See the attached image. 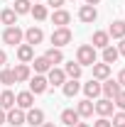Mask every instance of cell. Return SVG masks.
Listing matches in <instances>:
<instances>
[{
    "label": "cell",
    "mask_w": 125,
    "mask_h": 127,
    "mask_svg": "<svg viewBox=\"0 0 125 127\" xmlns=\"http://www.w3.org/2000/svg\"><path fill=\"white\" fill-rule=\"evenodd\" d=\"M96 49L91 47V44H81V47L76 49V64L83 68V66H93L96 64Z\"/></svg>",
    "instance_id": "obj_1"
},
{
    "label": "cell",
    "mask_w": 125,
    "mask_h": 127,
    "mask_svg": "<svg viewBox=\"0 0 125 127\" xmlns=\"http://www.w3.org/2000/svg\"><path fill=\"white\" fill-rule=\"evenodd\" d=\"M22 39H25V32L20 30L17 25L5 27V32H2V42H5V44H10V47H20V44H22Z\"/></svg>",
    "instance_id": "obj_2"
},
{
    "label": "cell",
    "mask_w": 125,
    "mask_h": 127,
    "mask_svg": "<svg viewBox=\"0 0 125 127\" xmlns=\"http://www.w3.org/2000/svg\"><path fill=\"white\" fill-rule=\"evenodd\" d=\"M71 37H74V34H71L69 27H57V30L52 32V44L57 49H62V47H66V44L71 42Z\"/></svg>",
    "instance_id": "obj_3"
},
{
    "label": "cell",
    "mask_w": 125,
    "mask_h": 127,
    "mask_svg": "<svg viewBox=\"0 0 125 127\" xmlns=\"http://www.w3.org/2000/svg\"><path fill=\"white\" fill-rule=\"evenodd\" d=\"M47 88H49V81L42 76V73H37L34 78H30V93L32 95H42V93H47Z\"/></svg>",
    "instance_id": "obj_4"
},
{
    "label": "cell",
    "mask_w": 125,
    "mask_h": 127,
    "mask_svg": "<svg viewBox=\"0 0 125 127\" xmlns=\"http://www.w3.org/2000/svg\"><path fill=\"white\" fill-rule=\"evenodd\" d=\"M25 125L42 127V125H44V110H39V108H30L27 115H25Z\"/></svg>",
    "instance_id": "obj_5"
},
{
    "label": "cell",
    "mask_w": 125,
    "mask_h": 127,
    "mask_svg": "<svg viewBox=\"0 0 125 127\" xmlns=\"http://www.w3.org/2000/svg\"><path fill=\"white\" fill-rule=\"evenodd\" d=\"M113 100L110 98H101V100H96L93 103V112H98L101 117H108V115H113Z\"/></svg>",
    "instance_id": "obj_6"
},
{
    "label": "cell",
    "mask_w": 125,
    "mask_h": 127,
    "mask_svg": "<svg viewBox=\"0 0 125 127\" xmlns=\"http://www.w3.org/2000/svg\"><path fill=\"white\" fill-rule=\"evenodd\" d=\"M15 105L20 108V110H30V108H34V95H32L30 91L17 93V95H15Z\"/></svg>",
    "instance_id": "obj_7"
},
{
    "label": "cell",
    "mask_w": 125,
    "mask_h": 127,
    "mask_svg": "<svg viewBox=\"0 0 125 127\" xmlns=\"http://www.w3.org/2000/svg\"><path fill=\"white\" fill-rule=\"evenodd\" d=\"M96 17H98V10H96L93 5H81L78 7V20L81 22L91 25V22H96Z\"/></svg>",
    "instance_id": "obj_8"
},
{
    "label": "cell",
    "mask_w": 125,
    "mask_h": 127,
    "mask_svg": "<svg viewBox=\"0 0 125 127\" xmlns=\"http://www.w3.org/2000/svg\"><path fill=\"white\" fill-rule=\"evenodd\" d=\"M120 91H123V88H120V83H118V81L106 78V83H101V93L106 95V98H110V100H113L115 95L120 93Z\"/></svg>",
    "instance_id": "obj_9"
},
{
    "label": "cell",
    "mask_w": 125,
    "mask_h": 127,
    "mask_svg": "<svg viewBox=\"0 0 125 127\" xmlns=\"http://www.w3.org/2000/svg\"><path fill=\"white\" fill-rule=\"evenodd\" d=\"M47 81H49V86H64V83H66V73H64L62 68L52 66L47 71Z\"/></svg>",
    "instance_id": "obj_10"
},
{
    "label": "cell",
    "mask_w": 125,
    "mask_h": 127,
    "mask_svg": "<svg viewBox=\"0 0 125 127\" xmlns=\"http://www.w3.org/2000/svg\"><path fill=\"white\" fill-rule=\"evenodd\" d=\"M5 122L12 125V127L25 125V112L20 110V108H10V110H7V117H5Z\"/></svg>",
    "instance_id": "obj_11"
},
{
    "label": "cell",
    "mask_w": 125,
    "mask_h": 127,
    "mask_svg": "<svg viewBox=\"0 0 125 127\" xmlns=\"http://www.w3.org/2000/svg\"><path fill=\"white\" fill-rule=\"evenodd\" d=\"M25 39H27L25 44H30V47H37V44L44 39V32L39 30V27H30V30L25 32Z\"/></svg>",
    "instance_id": "obj_12"
},
{
    "label": "cell",
    "mask_w": 125,
    "mask_h": 127,
    "mask_svg": "<svg viewBox=\"0 0 125 127\" xmlns=\"http://www.w3.org/2000/svg\"><path fill=\"white\" fill-rule=\"evenodd\" d=\"M12 73H15V83H25V81L32 78V71L27 64H17L15 68H12Z\"/></svg>",
    "instance_id": "obj_13"
},
{
    "label": "cell",
    "mask_w": 125,
    "mask_h": 127,
    "mask_svg": "<svg viewBox=\"0 0 125 127\" xmlns=\"http://www.w3.org/2000/svg\"><path fill=\"white\" fill-rule=\"evenodd\" d=\"M17 59H20V64H30L32 59H34V47L20 44V47H17Z\"/></svg>",
    "instance_id": "obj_14"
},
{
    "label": "cell",
    "mask_w": 125,
    "mask_h": 127,
    "mask_svg": "<svg viewBox=\"0 0 125 127\" xmlns=\"http://www.w3.org/2000/svg\"><path fill=\"white\" fill-rule=\"evenodd\" d=\"M91 68H93V78L96 81H106L110 76V64H98V61H96Z\"/></svg>",
    "instance_id": "obj_15"
},
{
    "label": "cell",
    "mask_w": 125,
    "mask_h": 127,
    "mask_svg": "<svg viewBox=\"0 0 125 127\" xmlns=\"http://www.w3.org/2000/svg\"><path fill=\"white\" fill-rule=\"evenodd\" d=\"M108 37H113V39H123V37H125V22H123V20H115V22H110V27H108Z\"/></svg>",
    "instance_id": "obj_16"
},
{
    "label": "cell",
    "mask_w": 125,
    "mask_h": 127,
    "mask_svg": "<svg viewBox=\"0 0 125 127\" xmlns=\"http://www.w3.org/2000/svg\"><path fill=\"white\" fill-rule=\"evenodd\" d=\"M52 22H54L57 27H66V25L71 22V15H69L66 10H62V7H59V10H54V15H52Z\"/></svg>",
    "instance_id": "obj_17"
},
{
    "label": "cell",
    "mask_w": 125,
    "mask_h": 127,
    "mask_svg": "<svg viewBox=\"0 0 125 127\" xmlns=\"http://www.w3.org/2000/svg\"><path fill=\"white\" fill-rule=\"evenodd\" d=\"M91 42H93L91 44L93 49H106L110 44V37H108V32H93V39Z\"/></svg>",
    "instance_id": "obj_18"
},
{
    "label": "cell",
    "mask_w": 125,
    "mask_h": 127,
    "mask_svg": "<svg viewBox=\"0 0 125 127\" xmlns=\"http://www.w3.org/2000/svg\"><path fill=\"white\" fill-rule=\"evenodd\" d=\"M83 93H86L88 100H91V98H98V95H101V83L96 78H91L88 83H83Z\"/></svg>",
    "instance_id": "obj_19"
},
{
    "label": "cell",
    "mask_w": 125,
    "mask_h": 127,
    "mask_svg": "<svg viewBox=\"0 0 125 127\" xmlns=\"http://www.w3.org/2000/svg\"><path fill=\"white\" fill-rule=\"evenodd\" d=\"M62 91H64V95H66V98H74V95L81 91V83H78L76 78H69V81L62 86Z\"/></svg>",
    "instance_id": "obj_20"
},
{
    "label": "cell",
    "mask_w": 125,
    "mask_h": 127,
    "mask_svg": "<svg viewBox=\"0 0 125 127\" xmlns=\"http://www.w3.org/2000/svg\"><path fill=\"white\" fill-rule=\"evenodd\" d=\"M78 120H81V117H78V112H76V110H71V108H69V110H62V122H64L66 127L78 125Z\"/></svg>",
    "instance_id": "obj_21"
},
{
    "label": "cell",
    "mask_w": 125,
    "mask_h": 127,
    "mask_svg": "<svg viewBox=\"0 0 125 127\" xmlns=\"http://www.w3.org/2000/svg\"><path fill=\"white\" fill-rule=\"evenodd\" d=\"M76 112H78V117H91V115H93V103H91L88 98H83L76 105Z\"/></svg>",
    "instance_id": "obj_22"
},
{
    "label": "cell",
    "mask_w": 125,
    "mask_h": 127,
    "mask_svg": "<svg viewBox=\"0 0 125 127\" xmlns=\"http://www.w3.org/2000/svg\"><path fill=\"white\" fill-rule=\"evenodd\" d=\"M44 59H47L52 66H57V64H62L64 61V54H62V49H57V47H52L47 49V54H44Z\"/></svg>",
    "instance_id": "obj_23"
},
{
    "label": "cell",
    "mask_w": 125,
    "mask_h": 127,
    "mask_svg": "<svg viewBox=\"0 0 125 127\" xmlns=\"http://www.w3.org/2000/svg\"><path fill=\"white\" fill-rule=\"evenodd\" d=\"M0 108H2V110L15 108V93H12V91H2V93H0Z\"/></svg>",
    "instance_id": "obj_24"
},
{
    "label": "cell",
    "mask_w": 125,
    "mask_h": 127,
    "mask_svg": "<svg viewBox=\"0 0 125 127\" xmlns=\"http://www.w3.org/2000/svg\"><path fill=\"white\" fill-rule=\"evenodd\" d=\"M0 22H2V25H7V27H12V25H17V12L12 10V7L2 10V12H0Z\"/></svg>",
    "instance_id": "obj_25"
},
{
    "label": "cell",
    "mask_w": 125,
    "mask_h": 127,
    "mask_svg": "<svg viewBox=\"0 0 125 127\" xmlns=\"http://www.w3.org/2000/svg\"><path fill=\"white\" fill-rule=\"evenodd\" d=\"M32 64H34V73H47L49 68H52V64H49L44 56H37V59H32Z\"/></svg>",
    "instance_id": "obj_26"
},
{
    "label": "cell",
    "mask_w": 125,
    "mask_h": 127,
    "mask_svg": "<svg viewBox=\"0 0 125 127\" xmlns=\"http://www.w3.org/2000/svg\"><path fill=\"white\" fill-rule=\"evenodd\" d=\"M118 56H120V54H118V49H115V47H110V44H108V47L103 49V64H115V61H118Z\"/></svg>",
    "instance_id": "obj_27"
},
{
    "label": "cell",
    "mask_w": 125,
    "mask_h": 127,
    "mask_svg": "<svg viewBox=\"0 0 125 127\" xmlns=\"http://www.w3.org/2000/svg\"><path fill=\"white\" fill-rule=\"evenodd\" d=\"M30 12H32V17H34L37 22H42V20H47V5H39V2H34Z\"/></svg>",
    "instance_id": "obj_28"
},
{
    "label": "cell",
    "mask_w": 125,
    "mask_h": 127,
    "mask_svg": "<svg viewBox=\"0 0 125 127\" xmlns=\"http://www.w3.org/2000/svg\"><path fill=\"white\" fill-rule=\"evenodd\" d=\"M12 10H15L17 15H27L32 10V0H15V7Z\"/></svg>",
    "instance_id": "obj_29"
},
{
    "label": "cell",
    "mask_w": 125,
    "mask_h": 127,
    "mask_svg": "<svg viewBox=\"0 0 125 127\" xmlns=\"http://www.w3.org/2000/svg\"><path fill=\"white\" fill-rule=\"evenodd\" d=\"M64 73H66L69 78H76L78 81V76H81V66L74 64V61H69V64H66V68H64Z\"/></svg>",
    "instance_id": "obj_30"
},
{
    "label": "cell",
    "mask_w": 125,
    "mask_h": 127,
    "mask_svg": "<svg viewBox=\"0 0 125 127\" xmlns=\"http://www.w3.org/2000/svg\"><path fill=\"white\" fill-rule=\"evenodd\" d=\"M0 83H2V86H12V83H15L12 68H2V71H0Z\"/></svg>",
    "instance_id": "obj_31"
},
{
    "label": "cell",
    "mask_w": 125,
    "mask_h": 127,
    "mask_svg": "<svg viewBox=\"0 0 125 127\" xmlns=\"http://www.w3.org/2000/svg\"><path fill=\"white\" fill-rule=\"evenodd\" d=\"M113 127H125V110H120V112H115L113 115V122H110Z\"/></svg>",
    "instance_id": "obj_32"
},
{
    "label": "cell",
    "mask_w": 125,
    "mask_h": 127,
    "mask_svg": "<svg viewBox=\"0 0 125 127\" xmlns=\"http://www.w3.org/2000/svg\"><path fill=\"white\" fill-rule=\"evenodd\" d=\"M113 105H115V108H120V110H125V91H120V93L113 98Z\"/></svg>",
    "instance_id": "obj_33"
},
{
    "label": "cell",
    "mask_w": 125,
    "mask_h": 127,
    "mask_svg": "<svg viewBox=\"0 0 125 127\" xmlns=\"http://www.w3.org/2000/svg\"><path fill=\"white\" fill-rule=\"evenodd\" d=\"M93 127H113V125H110L108 117H98V120L93 122Z\"/></svg>",
    "instance_id": "obj_34"
},
{
    "label": "cell",
    "mask_w": 125,
    "mask_h": 127,
    "mask_svg": "<svg viewBox=\"0 0 125 127\" xmlns=\"http://www.w3.org/2000/svg\"><path fill=\"white\" fill-rule=\"evenodd\" d=\"M115 81L120 83V88H125V68L120 71V73H118V78H115Z\"/></svg>",
    "instance_id": "obj_35"
},
{
    "label": "cell",
    "mask_w": 125,
    "mask_h": 127,
    "mask_svg": "<svg viewBox=\"0 0 125 127\" xmlns=\"http://www.w3.org/2000/svg\"><path fill=\"white\" fill-rule=\"evenodd\" d=\"M115 49H118V54H120V56H125V37L120 39V44H118Z\"/></svg>",
    "instance_id": "obj_36"
},
{
    "label": "cell",
    "mask_w": 125,
    "mask_h": 127,
    "mask_svg": "<svg viewBox=\"0 0 125 127\" xmlns=\"http://www.w3.org/2000/svg\"><path fill=\"white\" fill-rule=\"evenodd\" d=\"M47 2L52 5V7H57V10H59V7L64 5V0H47Z\"/></svg>",
    "instance_id": "obj_37"
},
{
    "label": "cell",
    "mask_w": 125,
    "mask_h": 127,
    "mask_svg": "<svg viewBox=\"0 0 125 127\" xmlns=\"http://www.w3.org/2000/svg\"><path fill=\"white\" fill-rule=\"evenodd\" d=\"M5 61H7V54H5V51H2V49H0V68H2V66H5Z\"/></svg>",
    "instance_id": "obj_38"
},
{
    "label": "cell",
    "mask_w": 125,
    "mask_h": 127,
    "mask_svg": "<svg viewBox=\"0 0 125 127\" xmlns=\"http://www.w3.org/2000/svg\"><path fill=\"white\" fill-rule=\"evenodd\" d=\"M5 117H7V112H5V110H2V108H0V125L5 122Z\"/></svg>",
    "instance_id": "obj_39"
},
{
    "label": "cell",
    "mask_w": 125,
    "mask_h": 127,
    "mask_svg": "<svg viewBox=\"0 0 125 127\" xmlns=\"http://www.w3.org/2000/svg\"><path fill=\"white\" fill-rule=\"evenodd\" d=\"M98 2H101V0H86V5H93V7L98 5Z\"/></svg>",
    "instance_id": "obj_40"
},
{
    "label": "cell",
    "mask_w": 125,
    "mask_h": 127,
    "mask_svg": "<svg viewBox=\"0 0 125 127\" xmlns=\"http://www.w3.org/2000/svg\"><path fill=\"white\" fill-rule=\"evenodd\" d=\"M42 127H57V125H54V122H44Z\"/></svg>",
    "instance_id": "obj_41"
},
{
    "label": "cell",
    "mask_w": 125,
    "mask_h": 127,
    "mask_svg": "<svg viewBox=\"0 0 125 127\" xmlns=\"http://www.w3.org/2000/svg\"><path fill=\"white\" fill-rule=\"evenodd\" d=\"M74 127H88V125H86V122H78V125H74Z\"/></svg>",
    "instance_id": "obj_42"
},
{
    "label": "cell",
    "mask_w": 125,
    "mask_h": 127,
    "mask_svg": "<svg viewBox=\"0 0 125 127\" xmlns=\"http://www.w3.org/2000/svg\"><path fill=\"white\" fill-rule=\"evenodd\" d=\"M32 2H39V0H32Z\"/></svg>",
    "instance_id": "obj_43"
}]
</instances>
